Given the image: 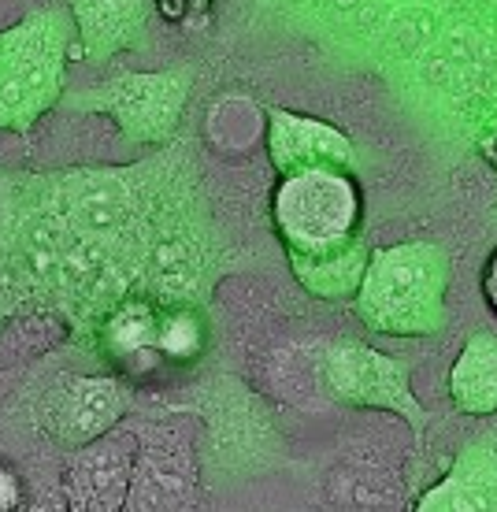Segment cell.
I'll use <instances>...</instances> for the list:
<instances>
[{"mask_svg": "<svg viewBox=\"0 0 497 512\" xmlns=\"http://www.w3.org/2000/svg\"><path fill=\"white\" fill-rule=\"evenodd\" d=\"M271 216L286 245L297 282L312 297L342 301L357 294L368 268L364 201L360 186L342 167H316L282 175Z\"/></svg>", "mask_w": 497, "mask_h": 512, "instance_id": "cell-1", "label": "cell"}, {"mask_svg": "<svg viewBox=\"0 0 497 512\" xmlns=\"http://www.w3.org/2000/svg\"><path fill=\"white\" fill-rule=\"evenodd\" d=\"M453 260L434 242H401L371 249L353 305L364 327L394 338H423L446 331V290Z\"/></svg>", "mask_w": 497, "mask_h": 512, "instance_id": "cell-2", "label": "cell"}, {"mask_svg": "<svg viewBox=\"0 0 497 512\" xmlns=\"http://www.w3.org/2000/svg\"><path fill=\"white\" fill-rule=\"evenodd\" d=\"M71 12L41 8L0 34V130L23 134L64 101Z\"/></svg>", "mask_w": 497, "mask_h": 512, "instance_id": "cell-3", "label": "cell"}, {"mask_svg": "<svg viewBox=\"0 0 497 512\" xmlns=\"http://www.w3.org/2000/svg\"><path fill=\"white\" fill-rule=\"evenodd\" d=\"M193 64L167 71H115L108 82L90 90L64 93L71 112H101L119 127L130 145H164L175 138L186 101L193 93Z\"/></svg>", "mask_w": 497, "mask_h": 512, "instance_id": "cell-4", "label": "cell"}, {"mask_svg": "<svg viewBox=\"0 0 497 512\" xmlns=\"http://www.w3.org/2000/svg\"><path fill=\"white\" fill-rule=\"evenodd\" d=\"M319 375L334 401L353 409H383L397 412L412 427L416 446L423 449V435L431 427V412L412 394V368L405 357H390L353 338L331 342L319 349Z\"/></svg>", "mask_w": 497, "mask_h": 512, "instance_id": "cell-5", "label": "cell"}, {"mask_svg": "<svg viewBox=\"0 0 497 512\" xmlns=\"http://www.w3.org/2000/svg\"><path fill=\"white\" fill-rule=\"evenodd\" d=\"M130 405L127 386L112 375H67L45 397V423L56 442L78 449L115 431Z\"/></svg>", "mask_w": 497, "mask_h": 512, "instance_id": "cell-6", "label": "cell"}, {"mask_svg": "<svg viewBox=\"0 0 497 512\" xmlns=\"http://www.w3.org/2000/svg\"><path fill=\"white\" fill-rule=\"evenodd\" d=\"M268 160L279 175L316 167H357V149L342 130L286 108H268Z\"/></svg>", "mask_w": 497, "mask_h": 512, "instance_id": "cell-7", "label": "cell"}, {"mask_svg": "<svg viewBox=\"0 0 497 512\" xmlns=\"http://www.w3.org/2000/svg\"><path fill=\"white\" fill-rule=\"evenodd\" d=\"M134 438L108 435L93 438L75 449V461L67 464V501L75 509H119L127 505L130 479H134Z\"/></svg>", "mask_w": 497, "mask_h": 512, "instance_id": "cell-8", "label": "cell"}, {"mask_svg": "<svg viewBox=\"0 0 497 512\" xmlns=\"http://www.w3.org/2000/svg\"><path fill=\"white\" fill-rule=\"evenodd\" d=\"M193 453L190 442L175 431L164 427L156 435L145 438L138 461H134V479H130L127 505L134 509H164V505H179L193 490Z\"/></svg>", "mask_w": 497, "mask_h": 512, "instance_id": "cell-9", "label": "cell"}, {"mask_svg": "<svg viewBox=\"0 0 497 512\" xmlns=\"http://www.w3.org/2000/svg\"><path fill=\"white\" fill-rule=\"evenodd\" d=\"M420 512H497V435L472 438L449 475L416 501Z\"/></svg>", "mask_w": 497, "mask_h": 512, "instance_id": "cell-10", "label": "cell"}, {"mask_svg": "<svg viewBox=\"0 0 497 512\" xmlns=\"http://www.w3.org/2000/svg\"><path fill=\"white\" fill-rule=\"evenodd\" d=\"M67 12L75 19L78 41L90 64H108L119 52L145 45V0H67Z\"/></svg>", "mask_w": 497, "mask_h": 512, "instance_id": "cell-11", "label": "cell"}, {"mask_svg": "<svg viewBox=\"0 0 497 512\" xmlns=\"http://www.w3.org/2000/svg\"><path fill=\"white\" fill-rule=\"evenodd\" d=\"M449 397L468 416L497 412V334L475 331L449 372Z\"/></svg>", "mask_w": 497, "mask_h": 512, "instance_id": "cell-12", "label": "cell"}, {"mask_svg": "<svg viewBox=\"0 0 497 512\" xmlns=\"http://www.w3.org/2000/svg\"><path fill=\"white\" fill-rule=\"evenodd\" d=\"M19 494H23V490H19L15 472L0 464V509H15V505H19Z\"/></svg>", "mask_w": 497, "mask_h": 512, "instance_id": "cell-13", "label": "cell"}, {"mask_svg": "<svg viewBox=\"0 0 497 512\" xmlns=\"http://www.w3.org/2000/svg\"><path fill=\"white\" fill-rule=\"evenodd\" d=\"M483 290H486V301H490V305H494V312H497V253H494V260H490V268H486Z\"/></svg>", "mask_w": 497, "mask_h": 512, "instance_id": "cell-14", "label": "cell"}]
</instances>
